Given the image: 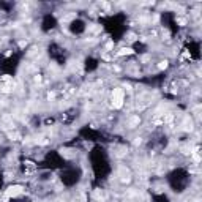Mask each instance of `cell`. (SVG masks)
Returning a JSON list of instances; mask_svg holds the SVG:
<instances>
[{"label":"cell","instance_id":"1","mask_svg":"<svg viewBox=\"0 0 202 202\" xmlns=\"http://www.w3.org/2000/svg\"><path fill=\"white\" fill-rule=\"evenodd\" d=\"M123 101H125L123 89H114V92H112V106L115 109H120L123 106Z\"/></svg>","mask_w":202,"mask_h":202},{"label":"cell","instance_id":"2","mask_svg":"<svg viewBox=\"0 0 202 202\" xmlns=\"http://www.w3.org/2000/svg\"><path fill=\"white\" fill-rule=\"evenodd\" d=\"M24 193V188L21 185H13L6 190V196L8 197H17V196H21Z\"/></svg>","mask_w":202,"mask_h":202},{"label":"cell","instance_id":"3","mask_svg":"<svg viewBox=\"0 0 202 202\" xmlns=\"http://www.w3.org/2000/svg\"><path fill=\"white\" fill-rule=\"evenodd\" d=\"M140 123V118L137 117V115H134V117H131L130 118V122H128V125H130V128H136L137 125Z\"/></svg>","mask_w":202,"mask_h":202},{"label":"cell","instance_id":"4","mask_svg":"<svg viewBox=\"0 0 202 202\" xmlns=\"http://www.w3.org/2000/svg\"><path fill=\"white\" fill-rule=\"evenodd\" d=\"M134 51L131 49V48H122L118 52H117V55H130V54H133Z\"/></svg>","mask_w":202,"mask_h":202},{"label":"cell","instance_id":"5","mask_svg":"<svg viewBox=\"0 0 202 202\" xmlns=\"http://www.w3.org/2000/svg\"><path fill=\"white\" fill-rule=\"evenodd\" d=\"M172 120H174V114H172V112H167V114L163 117V123H171Z\"/></svg>","mask_w":202,"mask_h":202},{"label":"cell","instance_id":"6","mask_svg":"<svg viewBox=\"0 0 202 202\" xmlns=\"http://www.w3.org/2000/svg\"><path fill=\"white\" fill-rule=\"evenodd\" d=\"M167 66H169V62H167V60H161V62L158 63V68H159V70H166Z\"/></svg>","mask_w":202,"mask_h":202},{"label":"cell","instance_id":"7","mask_svg":"<svg viewBox=\"0 0 202 202\" xmlns=\"http://www.w3.org/2000/svg\"><path fill=\"white\" fill-rule=\"evenodd\" d=\"M142 144V139L140 137H136V140H134V145H140Z\"/></svg>","mask_w":202,"mask_h":202},{"label":"cell","instance_id":"8","mask_svg":"<svg viewBox=\"0 0 202 202\" xmlns=\"http://www.w3.org/2000/svg\"><path fill=\"white\" fill-rule=\"evenodd\" d=\"M54 98H55V93H54V92H49V93H48V99H54Z\"/></svg>","mask_w":202,"mask_h":202},{"label":"cell","instance_id":"9","mask_svg":"<svg viewBox=\"0 0 202 202\" xmlns=\"http://www.w3.org/2000/svg\"><path fill=\"white\" fill-rule=\"evenodd\" d=\"M35 82H41V76H35Z\"/></svg>","mask_w":202,"mask_h":202},{"label":"cell","instance_id":"10","mask_svg":"<svg viewBox=\"0 0 202 202\" xmlns=\"http://www.w3.org/2000/svg\"><path fill=\"white\" fill-rule=\"evenodd\" d=\"M112 46H114V44H112V43H111V41H109V43H107V46H106V49H107V51H109V49H112Z\"/></svg>","mask_w":202,"mask_h":202},{"label":"cell","instance_id":"11","mask_svg":"<svg viewBox=\"0 0 202 202\" xmlns=\"http://www.w3.org/2000/svg\"><path fill=\"white\" fill-rule=\"evenodd\" d=\"M25 44H27V41H21V43H19V46H21V48H24Z\"/></svg>","mask_w":202,"mask_h":202}]
</instances>
